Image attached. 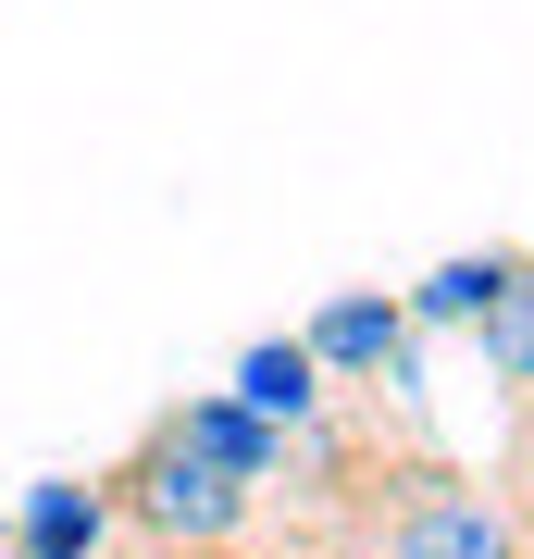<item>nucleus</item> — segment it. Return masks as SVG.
I'll use <instances>...</instances> for the list:
<instances>
[{
    "label": "nucleus",
    "instance_id": "obj_7",
    "mask_svg": "<svg viewBox=\"0 0 534 559\" xmlns=\"http://www.w3.org/2000/svg\"><path fill=\"white\" fill-rule=\"evenodd\" d=\"M522 261H534V249H460V261H436L423 286H397V311H411V336H423V323H436V336H448V323L473 336V323H485L497 299H510V274H522Z\"/></svg>",
    "mask_w": 534,
    "mask_h": 559
},
{
    "label": "nucleus",
    "instance_id": "obj_4",
    "mask_svg": "<svg viewBox=\"0 0 534 559\" xmlns=\"http://www.w3.org/2000/svg\"><path fill=\"white\" fill-rule=\"evenodd\" d=\"M224 399H237L249 423H274L286 448L336 423V385L311 373V348H298V336H249V348H237V385H224Z\"/></svg>",
    "mask_w": 534,
    "mask_h": 559
},
{
    "label": "nucleus",
    "instance_id": "obj_8",
    "mask_svg": "<svg viewBox=\"0 0 534 559\" xmlns=\"http://www.w3.org/2000/svg\"><path fill=\"white\" fill-rule=\"evenodd\" d=\"M473 348H485V373L510 385V399H534V261L510 274V299H497V311L473 323Z\"/></svg>",
    "mask_w": 534,
    "mask_h": 559
},
{
    "label": "nucleus",
    "instance_id": "obj_1",
    "mask_svg": "<svg viewBox=\"0 0 534 559\" xmlns=\"http://www.w3.org/2000/svg\"><path fill=\"white\" fill-rule=\"evenodd\" d=\"M99 498H112V522H124V535H150L162 559H237L249 522H261V485H237L224 460H199L162 411H150V436L99 473Z\"/></svg>",
    "mask_w": 534,
    "mask_h": 559
},
{
    "label": "nucleus",
    "instance_id": "obj_2",
    "mask_svg": "<svg viewBox=\"0 0 534 559\" xmlns=\"http://www.w3.org/2000/svg\"><path fill=\"white\" fill-rule=\"evenodd\" d=\"M385 498H360V547L373 559H534L522 510L497 498V473H460V460H411V473H373Z\"/></svg>",
    "mask_w": 534,
    "mask_h": 559
},
{
    "label": "nucleus",
    "instance_id": "obj_5",
    "mask_svg": "<svg viewBox=\"0 0 534 559\" xmlns=\"http://www.w3.org/2000/svg\"><path fill=\"white\" fill-rule=\"evenodd\" d=\"M162 423H175V436H187L199 460H224V473H237V485H261V498H286V473H298V448L274 436V423H249L237 399H224V385H199V399H175V411H162Z\"/></svg>",
    "mask_w": 534,
    "mask_h": 559
},
{
    "label": "nucleus",
    "instance_id": "obj_6",
    "mask_svg": "<svg viewBox=\"0 0 534 559\" xmlns=\"http://www.w3.org/2000/svg\"><path fill=\"white\" fill-rule=\"evenodd\" d=\"M112 498H99V473H50V485H25V510H13V535L0 547H25V559H112Z\"/></svg>",
    "mask_w": 534,
    "mask_h": 559
},
{
    "label": "nucleus",
    "instance_id": "obj_9",
    "mask_svg": "<svg viewBox=\"0 0 534 559\" xmlns=\"http://www.w3.org/2000/svg\"><path fill=\"white\" fill-rule=\"evenodd\" d=\"M0 559H25V547H0Z\"/></svg>",
    "mask_w": 534,
    "mask_h": 559
},
{
    "label": "nucleus",
    "instance_id": "obj_3",
    "mask_svg": "<svg viewBox=\"0 0 534 559\" xmlns=\"http://www.w3.org/2000/svg\"><path fill=\"white\" fill-rule=\"evenodd\" d=\"M298 348H311L323 385H411V311H397V286H336L311 323H298Z\"/></svg>",
    "mask_w": 534,
    "mask_h": 559
}]
</instances>
